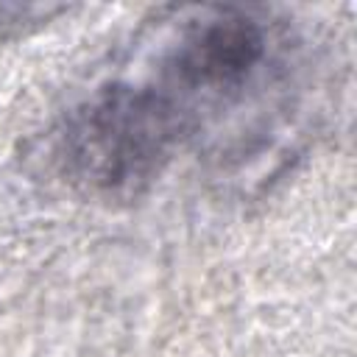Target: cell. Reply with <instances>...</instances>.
Listing matches in <instances>:
<instances>
[{"label":"cell","mask_w":357,"mask_h":357,"mask_svg":"<svg viewBox=\"0 0 357 357\" xmlns=\"http://www.w3.org/2000/svg\"><path fill=\"white\" fill-rule=\"evenodd\" d=\"M190 131V117L151 78H117L61 117L50 151L59 176L86 198L137 201L162 178Z\"/></svg>","instance_id":"1"},{"label":"cell","mask_w":357,"mask_h":357,"mask_svg":"<svg viewBox=\"0 0 357 357\" xmlns=\"http://www.w3.org/2000/svg\"><path fill=\"white\" fill-rule=\"evenodd\" d=\"M271 22L248 8H201L173 33L151 75L195 126L201 112L240 100L271 64Z\"/></svg>","instance_id":"2"}]
</instances>
